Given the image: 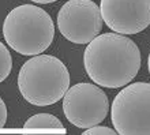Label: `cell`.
<instances>
[{"instance_id": "obj_2", "label": "cell", "mask_w": 150, "mask_h": 135, "mask_svg": "<svg viewBox=\"0 0 150 135\" xmlns=\"http://www.w3.org/2000/svg\"><path fill=\"white\" fill-rule=\"evenodd\" d=\"M18 88L28 102L48 107L63 98L70 88V72L66 64L52 55H37L22 66Z\"/></svg>"}, {"instance_id": "obj_12", "label": "cell", "mask_w": 150, "mask_h": 135, "mask_svg": "<svg viewBox=\"0 0 150 135\" xmlns=\"http://www.w3.org/2000/svg\"><path fill=\"white\" fill-rule=\"evenodd\" d=\"M33 3H38V4H48V3H53L57 0H32Z\"/></svg>"}, {"instance_id": "obj_5", "label": "cell", "mask_w": 150, "mask_h": 135, "mask_svg": "<svg viewBox=\"0 0 150 135\" xmlns=\"http://www.w3.org/2000/svg\"><path fill=\"white\" fill-rule=\"evenodd\" d=\"M109 101L103 89L94 83H81L68 88L63 95V112L67 120L78 128L100 124L108 115Z\"/></svg>"}, {"instance_id": "obj_6", "label": "cell", "mask_w": 150, "mask_h": 135, "mask_svg": "<svg viewBox=\"0 0 150 135\" xmlns=\"http://www.w3.org/2000/svg\"><path fill=\"white\" fill-rule=\"evenodd\" d=\"M100 7L91 0H68L57 14V28L66 40L89 44L103 29Z\"/></svg>"}, {"instance_id": "obj_11", "label": "cell", "mask_w": 150, "mask_h": 135, "mask_svg": "<svg viewBox=\"0 0 150 135\" xmlns=\"http://www.w3.org/2000/svg\"><path fill=\"white\" fill-rule=\"evenodd\" d=\"M7 122V107L1 98H0V128L6 126Z\"/></svg>"}, {"instance_id": "obj_1", "label": "cell", "mask_w": 150, "mask_h": 135, "mask_svg": "<svg viewBox=\"0 0 150 135\" xmlns=\"http://www.w3.org/2000/svg\"><path fill=\"white\" fill-rule=\"evenodd\" d=\"M87 75L108 89L126 86L141 68V52L134 41L120 33H104L87 44L83 53Z\"/></svg>"}, {"instance_id": "obj_8", "label": "cell", "mask_w": 150, "mask_h": 135, "mask_svg": "<svg viewBox=\"0 0 150 135\" xmlns=\"http://www.w3.org/2000/svg\"><path fill=\"white\" fill-rule=\"evenodd\" d=\"M23 128L26 130H41V128H47V130H59L62 132H66L67 130L63 127V124L56 116L51 113H37L26 120L23 124Z\"/></svg>"}, {"instance_id": "obj_4", "label": "cell", "mask_w": 150, "mask_h": 135, "mask_svg": "<svg viewBox=\"0 0 150 135\" xmlns=\"http://www.w3.org/2000/svg\"><path fill=\"white\" fill-rule=\"evenodd\" d=\"M115 130L122 135H150V83L135 82L116 94L111 109Z\"/></svg>"}, {"instance_id": "obj_10", "label": "cell", "mask_w": 150, "mask_h": 135, "mask_svg": "<svg viewBox=\"0 0 150 135\" xmlns=\"http://www.w3.org/2000/svg\"><path fill=\"white\" fill-rule=\"evenodd\" d=\"M85 135H109V134H117L115 128H109L107 126H98L96 124L93 127H89L83 131Z\"/></svg>"}, {"instance_id": "obj_9", "label": "cell", "mask_w": 150, "mask_h": 135, "mask_svg": "<svg viewBox=\"0 0 150 135\" xmlns=\"http://www.w3.org/2000/svg\"><path fill=\"white\" fill-rule=\"evenodd\" d=\"M12 57L7 47L0 41V82H3L11 72Z\"/></svg>"}, {"instance_id": "obj_13", "label": "cell", "mask_w": 150, "mask_h": 135, "mask_svg": "<svg viewBox=\"0 0 150 135\" xmlns=\"http://www.w3.org/2000/svg\"><path fill=\"white\" fill-rule=\"evenodd\" d=\"M147 68H149V72H150V53H149V57H147Z\"/></svg>"}, {"instance_id": "obj_3", "label": "cell", "mask_w": 150, "mask_h": 135, "mask_svg": "<svg viewBox=\"0 0 150 135\" xmlns=\"http://www.w3.org/2000/svg\"><path fill=\"white\" fill-rule=\"evenodd\" d=\"M3 36L14 51L25 56H34L47 51L52 44L55 25L44 8L22 4L7 14Z\"/></svg>"}, {"instance_id": "obj_7", "label": "cell", "mask_w": 150, "mask_h": 135, "mask_svg": "<svg viewBox=\"0 0 150 135\" xmlns=\"http://www.w3.org/2000/svg\"><path fill=\"white\" fill-rule=\"evenodd\" d=\"M103 20L120 34H137L150 25V0H101Z\"/></svg>"}]
</instances>
